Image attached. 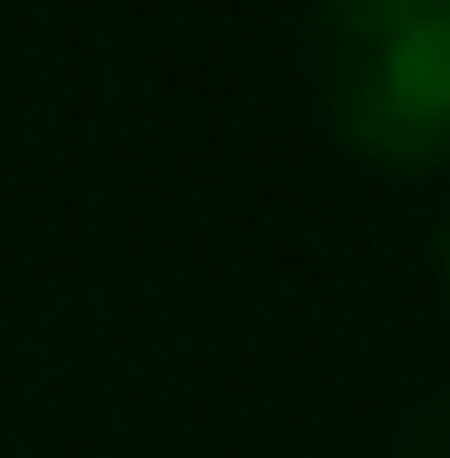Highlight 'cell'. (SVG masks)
Listing matches in <instances>:
<instances>
[{
    "mask_svg": "<svg viewBox=\"0 0 450 458\" xmlns=\"http://www.w3.org/2000/svg\"><path fill=\"white\" fill-rule=\"evenodd\" d=\"M306 81L362 161H450V0H314Z\"/></svg>",
    "mask_w": 450,
    "mask_h": 458,
    "instance_id": "cell-1",
    "label": "cell"
},
{
    "mask_svg": "<svg viewBox=\"0 0 450 458\" xmlns=\"http://www.w3.org/2000/svg\"><path fill=\"white\" fill-rule=\"evenodd\" d=\"M403 458H450V394L419 403V419H411V435H403Z\"/></svg>",
    "mask_w": 450,
    "mask_h": 458,
    "instance_id": "cell-2",
    "label": "cell"
},
{
    "mask_svg": "<svg viewBox=\"0 0 450 458\" xmlns=\"http://www.w3.org/2000/svg\"><path fill=\"white\" fill-rule=\"evenodd\" d=\"M443 290H450V217H443Z\"/></svg>",
    "mask_w": 450,
    "mask_h": 458,
    "instance_id": "cell-3",
    "label": "cell"
}]
</instances>
